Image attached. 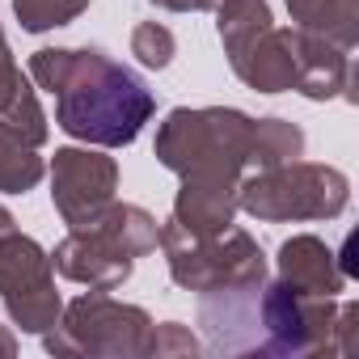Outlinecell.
I'll return each instance as SVG.
<instances>
[{
	"label": "cell",
	"mask_w": 359,
	"mask_h": 359,
	"mask_svg": "<svg viewBox=\"0 0 359 359\" xmlns=\"http://www.w3.org/2000/svg\"><path fill=\"white\" fill-rule=\"evenodd\" d=\"M9 355H18V338H13L5 325H0V359H9Z\"/></svg>",
	"instance_id": "25"
},
{
	"label": "cell",
	"mask_w": 359,
	"mask_h": 359,
	"mask_svg": "<svg viewBox=\"0 0 359 359\" xmlns=\"http://www.w3.org/2000/svg\"><path fill=\"white\" fill-rule=\"evenodd\" d=\"M296 47H300V30L266 26L245 47H237L229 55V64L250 89H258V93H287L296 85Z\"/></svg>",
	"instance_id": "9"
},
{
	"label": "cell",
	"mask_w": 359,
	"mask_h": 359,
	"mask_svg": "<svg viewBox=\"0 0 359 359\" xmlns=\"http://www.w3.org/2000/svg\"><path fill=\"white\" fill-rule=\"evenodd\" d=\"M152 317L140 304H123L106 292H85L64 304L60 321L43 334L51 355L81 359H144Z\"/></svg>",
	"instance_id": "5"
},
{
	"label": "cell",
	"mask_w": 359,
	"mask_h": 359,
	"mask_svg": "<svg viewBox=\"0 0 359 359\" xmlns=\"http://www.w3.org/2000/svg\"><path fill=\"white\" fill-rule=\"evenodd\" d=\"M85 9H89V0H13V13H18L22 30H30V34L68 26V22L81 18Z\"/></svg>",
	"instance_id": "19"
},
{
	"label": "cell",
	"mask_w": 359,
	"mask_h": 359,
	"mask_svg": "<svg viewBox=\"0 0 359 359\" xmlns=\"http://www.w3.org/2000/svg\"><path fill=\"white\" fill-rule=\"evenodd\" d=\"M177 43H173V30L161 26V22H140L131 30V55L144 64V68H169Z\"/></svg>",
	"instance_id": "21"
},
{
	"label": "cell",
	"mask_w": 359,
	"mask_h": 359,
	"mask_svg": "<svg viewBox=\"0 0 359 359\" xmlns=\"http://www.w3.org/2000/svg\"><path fill=\"white\" fill-rule=\"evenodd\" d=\"M5 60H13V55H9V43H5V30H0V64H5Z\"/></svg>",
	"instance_id": "27"
},
{
	"label": "cell",
	"mask_w": 359,
	"mask_h": 359,
	"mask_svg": "<svg viewBox=\"0 0 359 359\" xmlns=\"http://www.w3.org/2000/svg\"><path fill=\"white\" fill-rule=\"evenodd\" d=\"M18 229V220H13V212L5 208V203H0V237H5V233H13Z\"/></svg>",
	"instance_id": "26"
},
{
	"label": "cell",
	"mask_w": 359,
	"mask_h": 359,
	"mask_svg": "<svg viewBox=\"0 0 359 359\" xmlns=\"http://www.w3.org/2000/svg\"><path fill=\"white\" fill-rule=\"evenodd\" d=\"M5 309H9V321H13L22 334H47V330L60 321L64 300H60L55 283H47V287L22 292V296H9V300H5Z\"/></svg>",
	"instance_id": "18"
},
{
	"label": "cell",
	"mask_w": 359,
	"mask_h": 359,
	"mask_svg": "<svg viewBox=\"0 0 359 359\" xmlns=\"http://www.w3.org/2000/svg\"><path fill=\"white\" fill-rule=\"evenodd\" d=\"M287 13L296 30L317 34L342 51H355L359 43V0H287Z\"/></svg>",
	"instance_id": "13"
},
{
	"label": "cell",
	"mask_w": 359,
	"mask_h": 359,
	"mask_svg": "<svg viewBox=\"0 0 359 359\" xmlns=\"http://www.w3.org/2000/svg\"><path fill=\"white\" fill-rule=\"evenodd\" d=\"M118 191V165L97 148H55L51 156V203L68 229H85L97 220Z\"/></svg>",
	"instance_id": "6"
},
{
	"label": "cell",
	"mask_w": 359,
	"mask_h": 359,
	"mask_svg": "<svg viewBox=\"0 0 359 359\" xmlns=\"http://www.w3.org/2000/svg\"><path fill=\"white\" fill-rule=\"evenodd\" d=\"M85 229H97V233H106L118 250H127L131 258H140V254H152L156 250V237H161V224H156V216H148L144 208H135V203H106L102 212H97V220H89Z\"/></svg>",
	"instance_id": "14"
},
{
	"label": "cell",
	"mask_w": 359,
	"mask_h": 359,
	"mask_svg": "<svg viewBox=\"0 0 359 359\" xmlns=\"http://www.w3.org/2000/svg\"><path fill=\"white\" fill-rule=\"evenodd\" d=\"M254 118L233 106H177L165 114L156 131V161L187 177V173H245V148H250Z\"/></svg>",
	"instance_id": "2"
},
{
	"label": "cell",
	"mask_w": 359,
	"mask_h": 359,
	"mask_svg": "<svg viewBox=\"0 0 359 359\" xmlns=\"http://www.w3.org/2000/svg\"><path fill=\"white\" fill-rule=\"evenodd\" d=\"M203 342L187 330V325H177V321H161L148 330V351L144 359H173V355H199Z\"/></svg>",
	"instance_id": "22"
},
{
	"label": "cell",
	"mask_w": 359,
	"mask_h": 359,
	"mask_svg": "<svg viewBox=\"0 0 359 359\" xmlns=\"http://www.w3.org/2000/svg\"><path fill=\"white\" fill-rule=\"evenodd\" d=\"M351 203V182L334 165L313 161H287L275 169H258L254 177H241L237 208L250 212L262 224H287V220H334Z\"/></svg>",
	"instance_id": "3"
},
{
	"label": "cell",
	"mask_w": 359,
	"mask_h": 359,
	"mask_svg": "<svg viewBox=\"0 0 359 359\" xmlns=\"http://www.w3.org/2000/svg\"><path fill=\"white\" fill-rule=\"evenodd\" d=\"M156 245L165 250L169 279L199 296L266 279V254L258 250V241L245 229H233V224L212 237H191L169 220V224H161Z\"/></svg>",
	"instance_id": "4"
},
{
	"label": "cell",
	"mask_w": 359,
	"mask_h": 359,
	"mask_svg": "<svg viewBox=\"0 0 359 359\" xmlns=\"http://www.w3.org/2000/svg\"><path fill=\"white\" fill-rule=\"evenodd\" d=\"M51 275H55L51 254L34 237H22L18 229L0 237V300L47 287V283H55Z\"/></svg>",
	"instance_id": "12"
},
{
	"label": "cell",
	"mask_w": 359,
	"mask_h": 359,
	"mask_svg": "<svg viewBox=\"0 0 359 359\" xmlns=\"http://www.w3.org/2000/svg\"><path fill=\"white\" fill-rule=\"evenodd\" d=\"M148 5L169 9V13H208V9L220 5V0H148Z\"/></svg>",
	"instance_id": "24"
},
{
	"label": "cell",
	"mask_w": 359,
	"mask_h": 359,
	"mask_svg": "<svg viewBox=\"0 0 359 359\" xmlns=\"http://www.w3.org/2000/svg\"><path fill=\"white\" fill-rule=\"evenodd\" d=\"M351 85H355V68L346 60L342 47L317 39V34H304L300 30V47H296V93H304L309 102H330L338 93L351 97Z\"/></svg>",
	"instance_id": "11"
},
{
	"label": "cell",
	"mask_w": 359,
	"mask_h": 359,
	"mask_svg": "<svg viewBox=\"0 0 359 359\" xmlns=\"http://www.w3.org/2000/svg\"><path fill=\"white\" fill-rule=\"evenodd\" d=\"M304 152V131L287 118H254L250 131V148H245V165L254 169H275L287 165Z\"/></svg>",
	"instance_id": "15"
},
{
	"label": "cell",
	"mask_w": 359,
	"mask_h": 359,
	"mask_svg": "<svg viewBox=\"0 0 359 359\" xmlns=\"http://www.w3.org/2000/svg\"><path fill=\"white\" fill-rule=\"evenodd\" d=\"M43 173H47V165H43L39 148L22 144L13 131L0 127V195H26V191H34L43 182Z\"/></svg>",
	"instance_id": "17"
},
{
	"label": "cell",
	"mask_w": 359,
	"mask_h": 359,
	"mask_svg": "<svg viewBox=\"0 0 359 359\" xmlns=\"http://www.w3.org/2000/svg\"><path fill=\"white\" fill-rule=\"evenodd\" d=\"M30 81L55 97V123L93 148H127L156 102L148 85L102 51L43 47L30 55Z\"/></svg>",
	"instance_id": "1"
},
{
	"label": "cell",
	"mask_w": 359,
	"mask_h": 359,
	"mask_svg": "<svg viewBox=\"0 0 359 359\" xmlns=\"http://www.w3.org/2000/svg\"><path fill=\"white\" fill-rule=\"evenodd\" d=\"M30 81L22 76V68L13 64V60H5V64H0V114H5L13 102H18V93L26 89Z\"/></svg>",
	"instance_id": "23"
},
{
	"label": "cell",
	"mask_w": 359,
	"mask_h": 359,
	"mask_svg": "<svg viewBox=\"0 0 359 359\" xmlns=\"http://www.w3.org/2000/svg\"><path fill=\"white\" fill-rule=\"evenodd\" d=\"M237 187H241V177H229V173H187L182 191L173 199V224L191 237L224 233L241 212Z\"/></svg>",
	"instance_id": "8"
},
{
	"label": "cell",
	"mask_w": 359,
	"mask_h": 359,
	"mask_svg": "<svg viewBox=\"0 0 359 359\" xmlns=\"http://www.w3.org/2000/svg\"><path fill=\"white\" fill-rule=\"evenodd\" d=\"M279 279L304 296H338L346 275L338 271V258L334 250L313 237V233H300V237H287L279 245Z\"/></svg>",
	"instance_id": "10"
},
{
	"label": "cell",
	"mask_w": 359,
	"mask_h": 359,
	"mask_svg": "<svg viewBox=\"0 0 359 359\" xmlns=\"http://www.w3.org/2000/svg\"><path fill=\"white\" fill-rule=\"evenodd\" d=\"M0 127H5V131H13L22 144H30V148H43L47 144V114H43V106H39V93L26 85L22 93H18V102L5 110V114H0Z\"/></svg>",
	"instance_id": "20"
},
{
	"label": "cell",
	"mask_w": 359,
	"mask_h": 359,
	"mask_svg": "<svg viewBox=\"0 0 359 359\" xmlns=\"http://www.w3.org/2000/svg\"><path fill=\"white\" fill-rule=\"evenodd\" d=\"M212 13H216V30H220L224 55H233V51L245 47L254 34H262L266 26H275L266 0H220Z\"/></svg>",
	"instance_id": "16"
},
{
	"label": "cell",
	"mask_w": 359,
	"mask_h": 359,
	"mask_svg": "<svg viewBox=\"0 0 359 359\" xmlns=\"http://www.w3.org/2000/svg\"><path fill=\"white\" fill-rule=\"evenodd\" d=\"M131 254L118 250L106 233L97 229H72L55 250H51V266L72 279V283H85L89 292H114L131 279Z\"/></svg>",
	"instance_id": "7"
}]
</instances>
